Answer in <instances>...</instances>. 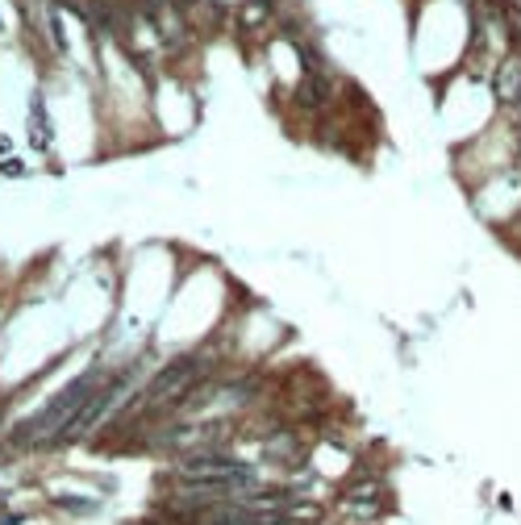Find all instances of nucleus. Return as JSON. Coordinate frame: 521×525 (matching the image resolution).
<instances>
[{"instance_id": "f257e3e1", "label": "nucleus", "mask_w": 521, "mask_h": 525, "mask_svg": "<svg viewBox=\"0 0 521 525\" xmlns=\"http://www.w3.org/2000/svg\"><path fill=\"white\" fill-rule=\"evenodd\" d=\"M92 388H96V371H92V375H83V380H75V384H71L67 392H58V396H54V401H50V405H46L33 421H25V426L17 430V442H42V438H50V442H54L63 430H71V426L79 421V413L88 409L83 401L92 396Z\"/></svg>"}, {"instance_id": "f03ea898", "label": "nucleus", "mask_w": 521, "mask_h": 525, "mask_svg": "<svg viewBox=\"0 0 521 525\" xmlns=\"http://www.w3.org/2000/svg\"><path fill=\"white\" fill-rule=\"evenodd\" d=\"M29 142H33V150H46V146H50V121H46V108H42L38 96H33V104H29Z\"/></svg>"}, {"instance_id": "7ed1b4c3", "label": "nucleus", "mask_w": 521, "mask_h": 525, "mask_svg": "<svg viewBox=\"0 0 521 525\" xmlns=\"http://www.w3.org/2000/svg\"><path fill=\"white\" fill-rule=\"evenodd\" d=\"M330 96V83H326V75H309L305 83H300V92H296V100L300 104H321Z\"/></svg>"}]
</instances>
